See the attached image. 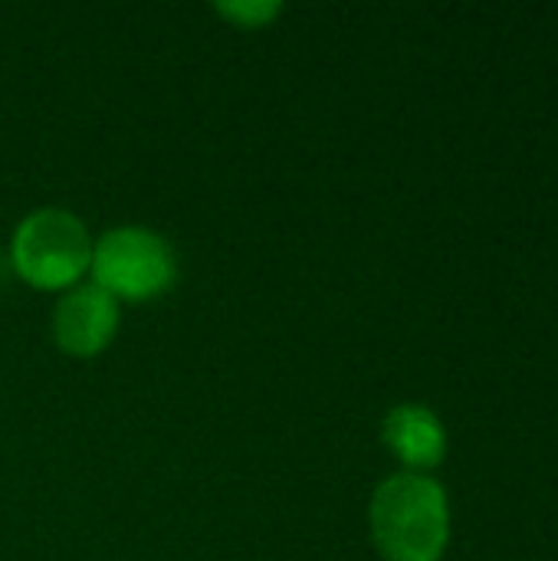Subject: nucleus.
Returning <instances> with one entry per match:
<instances>
[{
    "label": "nucleus",
    "instance_id": "obj_1",
    "mask_svg": "<svg viewBox=\"0 0 558 561\" xmlns=\"http://www.w3.org/2000/svg\"><path fill=\"white\" fill-rule=\"evenodd\" d=\"M451 533L444 490L421 473H398L372 496V536L388 561H437Z\"/></svg>",
    "mask_w": 558,
    "mask_h": 561
},
{
    "label": "nucleus",
    "instance_id": "obj_2",
    "mask_svg": "<svg viewBox=\"0 0 558 561\" xmlns=\"http://www.w3.org/2000/svg\"><path fill=\"white\" fill-rule=\"evenodd\" d=\"M10 260L16 273L36 289L76 286L92 260L89 230L69 210L39 207L16 224L10 240Z\"/></svg>",
    "mask_w": 558,
    "mask_h": 561
},
{
    "label": "nucleus",
    "instance_id": "obj_3",
    "mask_svg": "<svg viewBox=\"0 0 558 561\" xmlns=\"http://www.w3.org/2000/svg\"><path fill=\"white\" fill-rule=\"evenodd\" d=\"M95 286L115 299H151L174 286V247L148 227H115L99 237L89 260Z\"/></svg>",
    "mask_w": 558,
    "mask_h": 561
},
{
    "label": "nucleus",
    "instance_id": "obj_4",
    "mask_svg": "<svg viewBox=\"0 0 558 561\" xmlns=\"http://www.w3.org/2000/svg\"><path fill=\"white\" fill-rule=\"evenodd\" d=\"M118 329V299L95 283L72 286L53 312L56 345L69 355L102 352Z\"/></svg>",
    "mask_w": 558,
    "mask_h": 561
},
{
    "label": "nucleus",
    "instance_id": "obj_5",
    "mask_svg": "<svg viewBox=\"0 0 558 561\" xmlns=\"http://www.w3.org/2000/svg\"><path fill=\"white\" fill-rule=\"evenodd\" d=\"M382 437L391 447V454L411 470H428V467L441 463L444 450H447V434H444L441 421L434 417V411H428L421 404L391 408L385 417Z\"/></svg>",
    "mask_w": 558,
    "mask_h": 561
},
{
    "label": "nucleus",
    "instance_id": "obj_6",
    "mask_svg": "<svg viewBox=\"0 0 558 561\" xmlns=\"http://www.w3.org/2000/svg\"><path fill=\"white\" fill-rule=\"evenodd\" d=\"M217 10H220L230 23H237V26H263V23H270L283 7H280V0H220Z\"/></svg>",
    "mask_w": 558,
    "mask_h": 561
}]
</instances>
